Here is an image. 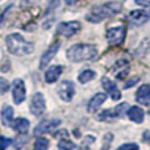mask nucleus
I'll return each instance as SVG.
<instances>
[{"label": "nucleus", "instance_id": "f257e3e1", "mask_svg": "<svg viewBox=\"0 0 150 150\" xmlns=\"http://www.w3.org/2000/svg\"><path fill=\"white\" fill-rule=\"evenodd\" d=\"M5 44H7L9 53H12L15 55H28L30 53H33L34 50V45L32 42H28L17 33L9 34L5 38Z\"/></svg>", "mask_w": 150, "mask_h": 150}, {"label": "nucleus", "instance_id": "f03ea898", "mask_svg": "<svg viewBox=\"0 0 150 150\" xmlns=\"http://www.w3.org/2000/svg\"><path fill=\"white\" fill-rule=\"evenodd\" d=\"M96 54H98L96 47L92 46V45H86V44L74 45L66 53L67 58L70 61H73V62H83V61L93 59L96 57Z\"/></svg>", "mask_w": 150, "mask_h": 150}, {"label": "nucleus", "instance_id": "7ed1b4c3", "mask_svg": "<svg viewBox=\"0 0 150 150\" xmlns=\"http://www.w3.org/2000/svg\"><path fill=\"white\" fill-rule=\"evenodd\" d=\"M121 11V5L119 3H111V4H104V5H98L92 9L91 15H87V20L92 21V23H99L105 17H111V16L116 15Z\"/></svg>", "mask_w": 150, "mask_h": 150}, {"label": "nucleus", "instance_id": "20e7f679", "mask_svg": "<svg viewBox=\"0 0 150 150\" xmlns=\"http://www.w3.org/2000/svg\"><path fill=\"white\" fill-rule=\"evenodd\" d=\"M125 33H127V30H125V26H122V25L108 29V32H107V40H108L109 45H112V46L120 45L124 41Z\"/></svg>", "mask_w": 150, "mask_h": 150}, {"label": "nucleus", "instance_id": "39448f33", "mask_svg": "<svg viewBox=\"0 0 150 150\" xmlns=\"http://www.w3.org/2000/svg\"><path fill=\"white\" fill-rule=\"evenodd\" d=\"M29 108H30L32 115H34V116H41V115L45 112L46 104H45L44 95H42L41 92H37V93H34V95L32 96Z\"/></svg>", "mask_w": 150, "mask_h": 150}, {"label": "nucleus", "instance_id": "423d86ee", "mask_svg": "<svg viewBox=\"0 0 150 150\" xmlns=\"http://www.w3.org/2000/svg\"><path fill=\"white\" fill-rule=\"evenodd\" d=\"M26 96V88H25V83L23 79H15L13 82V87H12V98L15 104H21L25 100Z\"/></svg>", "mask_w": 150, "mask_h": 150}, {"label": "nucleus", "instance_id": "0eeeda50", "mask_svg": "<svg viewBox=\"0 0 150 150\" xmlns=\"http://www.w3.org/2000/svg\"><path fill=\"white\" fill-rule=\"evenodd\" d=\"M80 29V24L78 21H69V23H61L57 28V34L63 37H71Z\"/></svg>", "mask_w": 150, "mask_h": 150}, {"label": "nucleus", "instance_id": "6e6552de", "mask_svg": "<svg viewBox=\"0 0 150 150\" xmlns=\"http://www.w3.org/2000/svg\"><path fill=\"white\" fill-rule=\"evenodd\" d=\"M74 93H75V87L73 82H70V80H63L58 86V95L63 101H71Z\"/></svg>", "mask_w": 150, "mask_h": 150}, {"label": "nucleus", "instance_id": "1a4fd4ad", "mask_svg": "<svg viewBox=\"0 0 150 150\" xmlns=\"http://www.w3.org/2000/svg\"><path fill=\"white\" fill-rule=\"evenodd\" d=\"M59 124H61L59 120H45V121H41L34 128V136H40V134H44V133L53 132Z\"/></svg>", "mask_w": 150, "mask_h": 150}, {"label": "nucleus", "instance_id": "9d476101", "mask_svg": "<svg viewBox=\"0 0 150 150\" xmlns=\"http://www.w3.org/2000/svg\"><path fill=\"white\" fill-rule=\"evenodd\" d=\"M59 46H61V42L59 41H55L54 44H52L49 46V49L46 50V52L42 54V57H41V62H40V67L41 69H45L47 65H49V62L54 58V55L57 54V52H58V49H59Z\"/></svg>", "mask_w": 150, "mask_h": 150}, {"label": "nucleus", "instance_id": "9b49d317", "mask_svg": "<svg viewBox=\"0 0 150 150\" xmlns=\"http://www.w3.org/2000/svg\"><path fill=\"white\" fill-rule=\"evenodd\" d=\"M101 84H103V88L107 91V92L111 95L112 100H119L120 98H121V93H120V91L117 90L116 84H115L113 82H112L111 79H108V78H103L101 79Z\"/></svg>", "mask_w": 150, "mask_h": 150}, {"label": "nucleus", "instance_id": "f8f14e48", "mask_svg": "<svg viewBox=\"0 0 150 150\" xmlns=\"http://www.w3.org/2000/svg\"><path fill=\"white\" fill-rule=\"evenodd\" d=\"M136 100L142 105H149L150 104V86L144 84L136 92Z\"/></svg>", "mask_w": 150, "mask_h": 150}, {"label": "nucleus", "instance_id": "ddd939ff", "mask_svg": "<svg viewBox=\"0 0 150 150\" xmlns=\"http://www.w3.org/2000/svg\"><path fill=\"white\" fill-rule=\"evenodd\" d=\"M105 99H107V95H105V93H101V92H100V93H96V95L90 100V103H88L87 111L91 112V113L96 112V111L99 109V107H100L101 104L105 101Z\"/></svg>", "mask_w": 150, "mask_h": 150}, {"label": "nucleus", "instance_id": "4468645a", "mask_svg": "<svg viewBox=\"0 0 150 150\" xmlns=\"http://www.w3.org/2000/svg\"><path fill=\"white\" fill-rule=\"evenodd\" d=\"M130 20H132L133 25L141 26L149 20V15L145 11H133V12L130 13Z\"/></svg>", "mask_w": 150, "mask_h": 150}, {"label": "nucleus", "instance_id": "2eb2a0df", "mask_svg": "<svg viewBox=\"0 0 150 150\" xmlns=\"http://www.w3.org/2000/svg\"><path fill=\"white\" fill-rule=\"evenodd\" d=\"M61 74H62V66H52L45 73V80L47 83H54L57 82Z\"/></svg>", "mask_w": 150, "mask_h": 150}, {"label": "nucleus", "instance_id": "dca6fc26", "mask_svg": "<svg viewBox=\"0 0 150 150\" xmlns=\"http://www.w3.org/2000/svg\"><path fill=\"white\" fill-rule=\"evenodd\" d=\"M13 121V109L11 105H4L1 109V124L4 127H11Z\"/></svg>", "mask_w": 150, "mask_h": 150}, {"label": "nucleus", "instance_id": "f3484780", "mask_svg": "<svg viewBox=\"0 0 150 150\" xmlns=\"http://www.w3.org/2000/svg\"><path fill=\"white\" fill-rule=\"evenodd\" d=\"M128 116H129V119L132 120V121L140 124L144 120V111L140 107H132V108H129V111H128Z\"/></svg>", "mask_w": 150, "mask_h": 150}, {"label": "nucleus", "instance_id": "a211bd4d", "mask_svg": "<svg viewBox=\"0 0 150 150\" xmlns=\"http://www.w3.org/2000/svg\"><path fill=\"white\" fill-rule=\"evenodd\" d=\"M29 121L26 119H23V117H20V119L15 120V124H13V129L16 130V132H18L20 134H25L26 132H28L29 129Z\"/></svg>", "mask_w": 150, "mask_h": 150}, {"label": "nucleus", "instance_id": "6ab92c4d", "mask_svg": "<svg viewBox=\"0 0 150 150\" xmlns=\"http://www.w3.org/2000/svg\"><path fill=\"white\" fill-rule=\"evenodd\" d=\"M93 78H95V71H92V70H84L82 74H79L78 79H79L80 83H87V82H90V80H92Z\"/></svg>", "mask_w": 150, "mask_h": 150}, {"label": "nucleus", "instance_id": "aec40b11", "mask_svg": "<svg viewBox=\"0 0 150 150\" xmlns=\"http://www.w3.org/2000/svg\"><path fill=\"white\" fill-rule=\"evenodd\" d=\"M58 150H79V148L74 142H71V141L62 140L58 144Z\"/></svg>", "mask_w": 150, "mask_h": 150}, {"label": "nucleus", "instance_id": "412c9836", "mask_svg": "<svg viewBox=\"0 0 150 150\" xmlns=\"http://www.w3.org/2000/svg\"><path fill=\"white\" fill-rule=\"evenodd\" d=\"M47 148H49V141L46 138L40 137L34 141V150H46Z\"/></svg>", "mask_w": 150, "mask_h": 150}, {"label": "nucleus", "instance_id": "4be33fe9", "mask_svg": "<svg viewBox=\"0 0 150 150\" xmlns=\"http://www.w3.org/2000/svg\"><path fill=\"white\" fill-rule=\"evenodd\" d=\"M113 117H117L116 113H115V111H112V109H105V111H103L100 115H99L98 119L103 120V121H109V120H112Z\"/></svg>", "mask_w": 150, "mask_h": 150}, {"label": "nucleus", "instance_id": "5701e85b", "mask_svg": "<svg viewBox=\"0 0 150 150\" xmlns=\"http://www.w3.org/2000/svg\"><path fill=\"white\" fill-rule=\"evenodd\" d=\"M128 109H129V105H128V103H121V104H119V105H117L116 108L113 109V111H115V113H116L117 117H122L128 112Z\"/></svg>", "mask_w": 150, "mask_h": 150}, {"label": "nucleus", "instance_id": "b1692460", "mask_svg": "<svg viewBox=\"0 0 150 150\" xmlns=\"http://www.w3.org/2000/svg\"><path fill=\"white\" fill-rule=\"evenodd\" d=\"M8 88H9V84H8V82L5 79H3V78H0V93L7 92Z\"/></svg>", "mask_w": 150, "mask_h": 150}, {"label": "nucleus", "instance_id": "393cba45", "mask_svg": "<svg viewBox=\"0 0 150 150\" xmlns=\"http://www.w3.org/2000/svg\"><path fill=\"white\" fill-rule=\"evenodd\" d=\"M119 150H138V145L136 144H124L119 148Z\"/></svg>", "mask_w": 150, "mask_h": 150}, {"label": "nucleus", "instance_id": "a878e982", "mask_svg": "<svg viewBox=\"0 0 150 150\" xmlns=\"http://www.w3.org/2000/svg\"><path fill=\"white\" fill-rule=\"evenodd\" d=\"M59 5V0H49V8H47V11H46V13H49V12H52L53 9H55V8Z\"/></svg>", "mask_w": 150, "mask_h": 150}, {"label": "nucleus", "instance_id": "bb28decb", "mask_svg": "<svg viewBox=\"0 0 150 150\" xmlns=\"http://www.w3.org/2000/svg\"><path fill=\"white\" fill-rule=\"evenodd\" d=\"M137 82H138V78H132L130 80H128V82L125 83L124 87H125V88H129V87H132V86H134Z\"/></svg>", "mask_w": 150, "mask_h": 150}, {"label": "nucleus", "instance_id": "cd10ccee", "mask_svg": "<svg viewBox=\"0 0 150 150\" xmlns=\"http://www.w3.org/2000/svg\"><path fill=\"white\" fill-rule=\"evenodd\" d=\"M136 4L141 5V7L150 8V0H136Z\"/></svg>", "mask_w": 150, "mask_h": 150}, {"label": "nucleus", "instance_id": "c85d7f7f", "mask_svg": "<svg viewBox=\"0 0 150 150\" xmlns=\"http://www.w3.org/2000/svg\"><path fill=\"white\" fill-rule=\"evenodd\" d=\"M93 141H95V137H92V136H88V137H86V138H84V141H83L84 144H83V145H84L86 148H87V146H88V145H91V144H92Z\"/></svg>", "mask_w": 150, "mask_h": 150}, {"label": "nucleus", "instance_id": "c756f323", "mask_svg": "<svg viewBox=\"0 0 150 150\" xmlns=\"http://www.w3.org/2000/svg\"><path fill=\"white\" fill-rule=\"evenodd\" d=\"M55 137H67V132L66 130H59L58 133H55Z\"/></svg>", "mask_w": 150, "mask_h": 150}, {"label": "nucleus", "instance_id": "7c9ffc66", "mask_svg": "<svg viewBox=\"0 0 150 150\" xmlns=\"http://www.w3.org/2000/svg\"><path fill=\"white\" fill-rule=\"evenodd\" d=\"M65 1H66V3H67V4H69V5H74V4H75V3H76V1H78V0H65Z\"/></svg>", "mask_w": 150, "mask_h": 150}, {"label": "nucleus", "instance_id": "2f4dec72", "mask_svg": "<svg viewBox=\"0 0 150 150\" xmlns=\"http://www.w3.org/2000/svg\"><path fill=\"white\" fill-rule=\"evenodd\" d=\"M74 134H75V137H79V132H78V130H74Z\"/></svg>", "mask_w": 150, "mask_h": 150}]
</instances>
